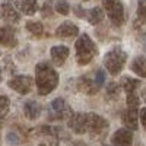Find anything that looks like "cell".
<instances>
[{
  "label": "cell",
  "instance_id": "9c48e42d",
  "mask_svg": "<svg viewBox=\"0 0 146 146\" xmlns=\"http://www.w3.org/2000/svg\"><path fill=\"white\" fill-rule=\"evenodd\" d=\"M67 126L76 135L86 133V113H72L67 120Z\"/></svg>",
  "mask_w": 146,
  "mask_h": 146
},
{
  "label": "cell",
  "instance_id": "ffe728a7",
  "mask_svg": "<svg viewBox=\"0 0 146 146\" xmlns=\"http://www.w3.org/2000/svg\"><path fill=\"white\" fill-rule=\"evenodd\" d=\"M85 18L88 19V22L91 25H98V23L102 22V19H104V10L101 7H92L85 13Z\"/></svg>",
  "mask_w": 146,
  "mask_h": 146
},
{
  "label": "cell",
  "instance_id": "e575fe53",
  "mask_svg": "<svg viewBox=\"0 0 146 146\" xmlns=\"http://www.w3.org/2000/svg\"><path fill=\"white\" fill-rule=\"evenodd\" d=\"M0 82H2V67H0Z\"/></svg>",
  "mask_w": 146,
  "mask_h": 146
},
{
  "label": "cell",
  "instance_id": "8d00e7d4",
  "mask_svg": "<svg viewBox=\"0 0 146 146\" xmlns=\"http://www.w3.org/2000/svg\"><path fill=\"white\" fill-rule=\"evenodd\" d=\"M0 56H2V53H0Z\"/></svg>",
  "mask_w": 146,
  "mask_h": 146
},
{
  "label": "cell",
  "instance_id": "4316f807",
  "mask_svg": "<svg viewBox=\"0 0 146 146\" xmlns=\"http://www.w3.org/2000/svg\"><path fill=\"white\" fill-rule=\"evenodd\" d=\"M56 12H58L60 15H69V12H70V6L69 3L66 2V0H57L56 2Z\"/></svg>",
  "mask_w": 146,
  "mask_h": 146
},
{
  "label": "cell",
  "instance_id": "8fae6325",
  "mask_svg": "<svg viewBox=\"0 0 146 146\" xmlns=\"http://www.w3.org/2000/svg\"><path fill=\"white\" fill-rule=\"evenodd\" d=\"M121 121L123 124L130 130H137L139 127V113L135 108H127L126 111L121 113Z\"/></svg>",
  "mask_w": 146,
  "mask_h": 146
},
{
  "label": "cell",
  "instance_id": "5b68a950",
  "mask_svg": "<svg viewBox=\"0 0 146 146\" xmlns=\"http://www.w3.org/2000/svg\"><path fill=\"white\" fill-rule=\"evenodd\" d=\"M34 135L38 139V146H57L60 143L57 127L40 126V127L35 129Z\"/></svg>",
  "mask_w": 146,
  "mask_h": 146
},
{
  "label": "cell",
  "instance_id": "83f0119b",
  "mask_svg": "<svg viewBox=\"0 0 146 146\" xmlns=\"http://www.w3.org/2000/svg\"><path fill=\"white\" fill-rule=\"evenodd\" d=\"M51 0H47L41 7V15L42 18H51L53 16V7H51Z\"/></svg>",
  "mask_w": 146,
  "mask_h": 146
},
{
  "label": "cell",
  "instance_id": "2e32d148",
  "mask_svg": "<svg viewBox=\"0 0 146 146\" xmlns=\"http://www.w3.org/2000/svg\"><path fill=\"white\" fill-rule=\"evenodd\" d=\"M0 10H2V18L7 22V23H18L21 21V15L19 12L12 6L10 3H3L2 7H0Z\"/></svg>",
  "mask_w": 146,
  "mask_h": 146
},
{
  "label": "cell",
  "instance_id": "d590c367",
  "mask_svg": "<svg viewBox=\"0 0 146 146\" xmlns=\"http://www.w3.org/2000/svg\"><path fill=\"white\" fill-rule=\"evenodd\" d=\"M104 146H108V145H104Z\"/></svg>",
  "mask_w": 146,
  "mask_h": 146
},
{
  "label": "cell",
  "instance_id": "277c9868",
  "mask_svg": "<svg viewBox=\"0 0 146 146\" xmlns=\"http://www.w3.org/2000/svg\"><path fill=\"white\" fill-rule=\"evenodd\" d=\"M102 6L107 16L115 27H121L126 22L124 6L120 0H102Z\"/></svg>",
  "mask_w": 146,
  "mask_h": 146
},
{
  "label": "cell",
  "instance_id": "4dcf8cb0",
  "mask_svg": "<svg viewBox=\"0 0 146 146\" xmlns=\"http://www.w3.org/2000/svg\"><path fill=\"white\" fill-rule=\"evenodd\" d=\"M139 118H140V123H142L143 129L146 130V107L140 110V113H139Z\"/></svg>",
  "mask_w": 146,
  "mask_h": 146
},
{
  "label": "cell",
  "instance_id": "d6a6232c",
  "mask_svg": "<svg viewBox=\"0 0 146 146\" xmlns=\"http://www.w3.org/2000/svg\"><path fill=\"white\" fill-rule=\"evenodd\" d=\"M140 32H142V29H140ZM142 36H143V38H142V42H143L145 50H146V34H145V32H142Z\"/></svg>",
  "mask_w": 146,
  "mask_h": 146
},
{
  "label": "cell",
  "instance_id": "8992f818",
  "mask_svg": "<svg viewBox=\"0 0 146 146\" xmlns=\"http://www.w3.org/2000/svg\"><path fill=\"white\" fill-rule=\"evenodd\" d=\"M72 108L69 107V104L63 100V98H56L50 102L47 110V114H48V120H64L69 118L72 114Z\"/></svg>",
  "mask_w": 146,
  "mask_h": 146
},
{
  "label": "cell",
  "instance_id": "d4e9b609",
  "mask_svg": "<svg viewBox=\"0 0 146 146\" xmlns=\"http://www.w3.org/2000/svg\"><path fill=\"white\" fill-rule=\"evenodd\" d=\"M9 110H10V101L7 96L5 95H0V118L5 117L7 113H9Z\"/></svg>",
  "mask_w": 146,
  "mask_h": 146
},
{
  "label": "cell",
  "instance_id": "f546056e",
  "mask_svg": "<svg viewBox=\"0 0 146 146\" xmlns=\"http://www.w3.org/2000/svg\"><path fill=\"white\" fill-rule=\"evenodd\" d=\"M94 80H95V83L98 85L100 88H102V85H104V82H105V72L100 69L98 72H96V75H95Z\"/></svg>",
  "mask_w": 146,
  "mask_h": 146
},
{
  "label": "cell",
  "instance_id": "d6986e66",
  "mask_svg": "<svg viewBox=\"0 0 146 146\" xmlns=\"http://www.w3.org/2000/svg\"><path fill=\"white\" fill-rule=\"evenodd\" d=\"M130 69L140 78H146V56H137L133 58Z\"/></svg>",
  "mask_w": 146,
  "mask_h": 146
},
{
  "label": "cell",
  "instance_id": "1f68e13d",
  "mask_svg": "<svg viewBox=\"0 0 146 146\" xmlns=\"http://www.w3.org/2000/svg\"><path fill=\"white\" fill-rule=\"evenodd\" d=\"M75 13H76V16H79V18H85V13H86V12H85L80 6H75Z\"/></svg>",
  "mask_w": 146,
  "mask_h": 146
},
{
  "label": "cell",
  "instance_id": "7402d4cb",
  "mask_svg": "<svg viewBox=\"0 0 146 146\" xmlns=\"http://www.w3.org/2000/svg\"><path fill=\"white\" fill-rule=\"evenodd\" d=\"M118 96H120V86L115 82H110L107 85V98L111 101H115L118 100Z\"/></svg>",
  "mask_w": 146,
  "mask_h": 146
},
{
  "label": "cell",
  "instance_id": "9a60e30c",
  "mask_svg": "<svg viewBox=\"0 0 146 146\" xmlns=\"http://www.w3.org/2000/svg\"><path fill=\"white\" fill-rule=\"evenodd\" d=\"M15 6L19 12H22L27 16L35 15V12L38 10V2L36 0H16Z\"/></svg>",
  "mask_w": 146,
  "mask_h": 146
},
{
  "label": "cell",
  "instance_id": "30bf717a",
  "mask_svg": "<svg viewBox=\"0 0 146 146\" xmlns=\"http://www.w3.org/2000/svg\"><path fill=\"white\" fill-rule=\"evenodd\" d=\"M113 146H131L133 143V133L130 129H118L111 136Z\"/></svg>",
  "mask_w": 146,
  "mask_h": 146
},
{
  "label": "cell",
  "instance_id": "44dd1931",
  "mask_svg": "<svg viewBox=\"0 0 146 146\" xmlns=\"http://www.w3.org/2000/svg\"><path fill=\"white\" fill-rule=\"evenodd\" d=\"M120 85H121V88H123L126 91V94L129 92H136V89L139 88V85L140 82L135 78H130V76H123L120 80Z\"/></svg>",
  "mask_w": 146,
  "mask_h": 146
},
{
  "label": "cell",
  "instance_id": "e0dca14e",
  "mask_svg": "<svg viewBox=\"0 0 146 146\" xmlns=\"http://www.w3.org/2000/svg\"><path fill=\"white\" fill-rule=\"evenodd\" d=\"M0 44L5 47H15L18 44L15 31L10 27H3L0 28Z\"/></svg>",
  "mask_w": 146,
  "mask_h": 146
},
{
  "label": "cell",
  "instance_id": "3957f363",
  "mask_svg": "<svg viewBox=\"0 0 146 146\" xmlns=\"http://www.w3.org/2000/svg\"><path fill=\"white\" fill-rule=\"evenodd\" d=\"M127 60V53L121 47H113L104 56V66L113 76H117L123 70Z\"/></svg>",
  "mask_w": 146,
  "mask_h": 146
},
{
  "label": "cell",
  "instance_id": "ac0fdd59",
  "mask_svg": "<svg viewBox=\"0 0 146 146\" xmlns=\"http://www.w3.org/2000/svg\"><path fill=\"white\" fill-rule=\"evenodd\" d=\"M23 114L29 120H36L41 115V105L36 101H28L23 105Z\"/></svg>",
  "mask_w": 146,
  "mask_h": 146
},
{
  "label": "cell",
  "instance_id": "836d02e7",
  "mask_svg": "<svg viewBox=\"0 0 146 146\" xmlns=\"http://www.w3.org/2000/svg\"><path fill=\"white\" fill-rule=\"evenodd\" d=\"M142 100L146 102V88H143V91H142Z\"/></svg>",
  "mask_w": 146,
  "mask_h": 146
},
{
  "label": "cell",
  "instance_id": "603a6c76",
  "mask_svg": "<svg viewBox=\"0 0 146 146\" xmlns=\"http://www.w3.org/2000/svg\"><path fill=\"white\" fill-rule=\"evenodd\" d=\"M27 29L34 35V36H40L42 32H44V28H42V23L41 22H35V21H28L27 22Z\"/></svg>",
  "mask_w": 146,
  "mask_h": 146
},
{
  "label": "cell",
  "instance_id": "f1b7e54d",
  "mask_svg": "<svg viewBox=\"0 0 146 146\" xmlns=\"http://www.w3.org/2000/svg\"><path fill=\"white\" fill-rule=\"evenodd\" d=\"M6 139H7V143H10V145H18V143H21V136L18 135V133H15V131H9L7 136H6Z\"/></svg>",
  "mask_w": 146,
  "mask_h": 146
},
{
  "label": "cell",
  "instance_id": "52a82bcc",
  "mask_svg": "<svg viewBox=\"0 0 146 146\" xmlns=\"http://www.w3.org/2000/svg\"><path fill=\"white\" fill-rule=\"evenodd\" d=\"M108 121L95 113H86V131L92 133L94 136H102L107 133Z\"/></svg>",
  "mask_w": 146,
  "mask_h": 146
},
{
  "label": "cell",
  "instance_id": "ba28073f",
  "mask_svg": "<svg viewBox=\"0 0 146 146\" xmlns=\"http://www.w3.org/2000/svg\"><path fill=\"white\" fill-rule=\"evenodd\" d=\"M34 79L31 76H15V78H12L9 82H7V86L10 89H13L16 91L18 94L21 95H27L32 91L34 88Z\"/></svg>",
  "mask_w": 146,
  "mask_h": 146
},
{
  "label": "cell",
  "instance_id": "4fadbf2b",
  "mask_svg": "<svg viewBox=\"0 0 146 146\" xmlns=\"http://www.w3.org/2000/svg\"><path fill=\"white\" fill-rule=\"evenodd\" d=\"M78 89L83 94H86V95H95L101 88L95 83L94 79H91L88 76H83L78 80Z\"/></svg>",
  "mask_w": 146,
  "mask_h": 146
},
{
  "label": "cell",
  "instance_id": "7a4b0ae2",
  "mask_svg": "<svg viewBox=\"0 0 146 146\" xmlns=\"http://www.w3.org/2000/svg\"><path fill=\"white\" fill-rule=\"evenodd\" d=\"M75 48H76V62L79 66L89 64L98 53V48H96L95 42L89 38L88 34H82L76 40Z\"/></svg>",
  "mask_w": 146,
  "mask_h": 146
},
{
  "label": "cell",
  "instance_id": "cb8c5ba5",
  "mask_svg": "<svg viewBox=\"0 0 146 146\" xmlns=\"http://www.w3.org/2000/svg\"><path fill=\"white\" fill-rule=\"evenodd\" d=\"M137 23L146 25V0H139L137 2Z\"/></svg>",
  "mask_w": 146,
  "mask_h": 146
},
{
  "label": "cell",
  "instance_id": "5bb4252c",
  "mask_svg": "<svg viewBox=\"0 0 146 146\" xmlns=\"http://www.w3.org/2000/svg\"><path fill=\"white\" fill-rule=\"evenodd\" d=\"M67 57H69V47L54 45L51 48V58H53V63L56 66H63Z\"/></svg>",
  "mask_w": 146,
  "mask_h": 146
},
{
  "label": "cell",
  "instance_id": "7c38bea8",
  "mask_svg": "<svg viewBox=\"0 0 146 146\" xmlns=\"http://www.w3.org/2000/svg\"><path fill=\"white\" fill-rule=\"evenodd\" d=\"M76 35H79V28L70 21L63 22L56 29V36H58V38H73Z\"/></svg>",
  "mask_w": 146,
  "mask_h": 146
},
{
  "label": "cell",
  "instance_id": "6da1fadb",
  "mask_svg": "<svg viewBox=\"0 0 146 146\" xmlns=\"http://www.w3.org/2000/svg\"><path fill=\"white\" fill-rule=\"evenodd\" d=\"M58 73L54 70V67L47 63H38L35 66V83L36 91L40 95H48L51 94L58 85Z\"/></svg>",
  "mask_w": 146,
  "mask_h": 146
},
{
  "label": "cell",
  "instance_id": "484cf974",
  "mask_svg": "<svg viewBox=\"0 0 146 146\" xmlns=\"http://www.w3.org/2000/svg\"><path fill=\"white\" fill-rule=\"evenodd\" d=\"M139 102H140V100H139V95L136 92H129L127 94V108L137 110L139 108Z\"/></svg>",
  "mask_w": 146,
  "mask_h": 146
}]
</instances>
